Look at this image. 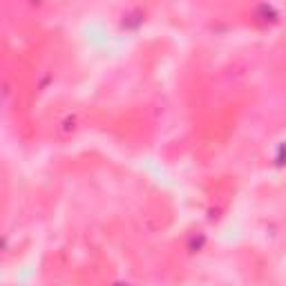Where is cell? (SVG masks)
Listing matches in <instances>:
<instances>
[{
  "label": "cell",
  "instance_id": "6da1fadb",
  "mask_svg": "<svg viewBox=\"0 0 286 286\" xmlns=\"http://www.w3.org/2000/svg\"><path fill=\"white\" fill-rule=\"evenodd\" d=\"M255 16H257L262 22H275L277 20V11H275V7H271V4H259V7L255 9Z\"/></svg>",
  "mask_w": 286,
  "mask_h": 286
},
{
  "label": "cell",
  "instance_id": "7a4b0ae2",
  "mask_svg": "<svg viewBox=\"0 0 286 286\" xmlns=\"http://www.w3.org/2000/svg\"><path fill=\"white\" fill-rule=\"evenodd\" d=\"M141 22H143V13L141 11H132V13H128V16H125L123 27H139Z\"/></svg>",
  "mask_w": 286,
  "mask_h": 286
},
{
  "label": "cell",
  "instance_id": "3957f363",
  "mask_svg": "<svg viewBox=\"0 0 286 286\" xmlns=\"http://www.w3.org/2000/svg\"><path fill=\"white\" fill-rule=\"evenodd\" d=\"M74 130H76V119H74V116H67V119L63 121L61 132L63 134H70V132H74Z\"/></svg>",
  "mask_w": 286,
  "mask_h": 286
},
{
  "label": "cell",
  "instance_id": "277c9868",
  "mask_svg": "<svg viewBox=\"0 0 286 286\" xmlns=\"http://www.w3.org/2000/svg\"><path fill=\"white\" fill-rule=\"evenodd\" d=\"M275 163H277V165H284V163H286V143H282V145H280V150H277Z\"/></svg>",
  "mask_w": 286,
  "mask_h": 286
},
{
  "label": "cell",
  "instance_id": "5b68a950",
  "mask_svg": "<svg viewBox=\"0 0 286 286\" xmlns=\"http://www.w3.org/2000/svg\"><path fill=\"white\" fill-rule=\"evenodd\" d=\"M201 246H204V237H192V241H190V250H192V253H195V250H199L201 248Z\"/></svg>",
  "mask_w": 286,
  "mask_h": 286
},
{
  "label": "cell",
  "instance_id": "8992f818",
  "mask_svg": "<svg viewBox=\"0 0 286 286\" xmlns=\"http://www.w3.org/2000/svg\"><path fill=\"white\" fill-rule=\"evenodd\" d=\"M112 286H130V284H125V282H116V284H112Z\"/></svg>",
  "mask_w": 286,
  "mask_h": 286
}]
</instances>
